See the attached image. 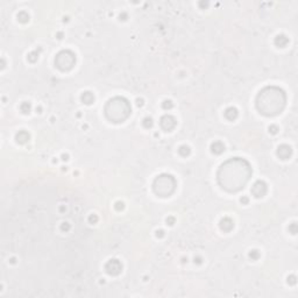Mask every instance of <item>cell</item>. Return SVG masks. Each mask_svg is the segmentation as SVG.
<instances>
[{
  "mask_svg": "<svg viewBox=\"0 0 298 298\" xmlns=\"http://www.w3.org/2000/svg\"><path fill=\"white\" fill-rule=\"evenodd\" d=\"M154 192L160 197H169L174 193L176 189V180L168 174H162L157 176L153 184Z\"/></svg>",
  "mask_w": 298,
  "mask_h": 298,
  "instance_id": "cell-4",
  "label": "cell"
},
{
  "mask_svg": "<svg viewBox=\"0 0 298 298\" xmlns=\"http://www.w3.org/2000/svg\"><path fill=\"white\" fill-rule=\"evenodd\" d=\"M162 107H163L164 110H171V108L174 107V104H172L171 100H164L163 104H162Z\"/></svg>",
  "mask_w": 298,
  "mask_h": 298,
  "instance_id": "cell-21",
  "label": "cell"
},
{
  "mask_svg": "<svg viewBox=\"0 0 298 298\" xmlns=\"http://www.w3.org/2000/svg\"><path fill=\"white\" fill-rule=\"evenodd\" d=\"M249 257L252 259V260H254V261H256V260H259V257H260V253L257 252V251H251V253H249Z\"/></svg>",
  "mask_w": 298,
  "mask_h": 298,
  "instance_id": "cell-22",
  "label": "cell"
},
{
  "mask_svg": "<svg viewBox=\"0 0 298 298\" xmlns=\"http://www.w3.org/2000/svg\"><path fill=\"white\" fill-rule=\"evenodd\" d=\"M167 223H168L170 226H172V225L175 224V218H174V217H168V218H167Z\"/></svg>",
  "mask_w": 298,
  "mask_h": 298,
  "instance_id": "cell-28",
  "label": "cell"
},
{
  "mask_svg": "<svg viewBox=\"0 0 298 298\" xmlns=\"http://www.w3.org/2000/svg\"><path fill=\"white\" fill-rule=\"evenodd\" d=\"M156 236H157V238H162V236H164V232H163L162 229L157 231V232H156Z\"/></svg>",
  "mask_w": 298,
  "mask_h": 298,
  "instance_id": "cell-30",
  "label": "cell"
},
{
  "mask_svg": "<svg viewBox=\"0 0 298 298\" xmlns=\"http://www.w3.org/2000/svg\"><path fill=\"white\" fill-rule=\"evenodd\" d=\"M197 263H202V259L200 257H197Z\"/></svg>",
  "mask_w": 298,
  "mask_h": 298,
  "instance_id": "cell-34",
  "label": "cell"
},
{
  "mask_svg": "<svg viewBox=\"0 0 298 298\" xmlns=\"http://www.w3.org/2000/svg\"><path fill=\"white\" fill-rule=\"evenodd\" d=\"M288 283H290V284H296V276L295 275H291L288 277Z\"/></svg>",
  "mask_w": 298,
  "mask_h": 298,
  "instance_id": "cell-26",
  "label": "cell"
},
{
  "mask_svg": "<svg viewBox=\"0 0 298 298\" xmlns=\"http://www.w3.org/2000/svg\"><path fill=\"white\" fill-rule=\"evenodd\" d=\"M105 270L108 275L111 276H118L121 270H122V264L119 260L116 259H111L110 261H107V263L105 264Z\"/></svg>",
  "mask_w": 298,
  "mask_h": 298,
  "instance_id": "cell-6",
  "label": "cell"
},
{
  "mask_svg": "<svg viewBox=\"0 0 298 298\" xmlns=\"http://www.w3.org/2000/svg\"><path fill=\"white\" fill-rule=\"evenodd\" d=\"M20 110H21V112L24 113V114H27V113H29L30 112V110H32V105H30V103H28V101H24L21 104V106H20Z\"/></svg>",
  "mask_w": 298,
  "mask_h": 298,
  "instance_id": "cell-17",
  "label": "cell"
},
{
  "mask_svg": "<svg viewBox=\"0 0 298 298\" xmlns=\"http://www.w3.org/2000/svg\"><path fill=\"white\" fill-rule=\"evenodd\" d=\"M234 227V223H233V220L228 218V217H225V218H223L221 220H220V228L221 231H224V232H231L232 229Z\"/></svg>",
  "mask_w": 298,
  "mask_h": 298,
  "instance_id": "cell-10",
  "label": "cell"
},
{
  "mask_svg": "<svg viewBox=\"0 0 298 298\" xmlns=\"http://www.w3.org/2000/svg\"><path fill=\"white\" fill-rule=\"evenodd\" d=\"M285 106V93L278 88H266L256 98V107L264 115H276Z\"/></svg>",
  "mask_w": 298,
  "mask_h": 298,
  "instance_id": "cell-2",
  "label": "cell"
},
{
  "mask_svg": "<svg viewBox=\"0 0 298 298\" xmlns=\"http://www.w3.org/2000/svg\"><path fill=\"white\" fill-rule=\"evenodd\" d=\"M18 20H19L20 22H22V23L28 22V20H29V15H28V13H26V12H20V13L18 14Z\"/></svg>",
  "mask_w": 298,
  "mask_h": 298,
  "instance_id": "cell-19",
  "label": "cell"
},
{
  "mask_svg": "<svg viewBox=\"0 0 298 298\" xmlns=\"http://www.w3.org/2000/svg\"><path fill=\"white\" fill-rule=\"evenodd\" d=\"M114 207L116 211H121V210H124V207L125 206H124V203H122V202H116Z\"/></svg>",
  "mask_w": 298,
  "mask_h": 298,
  "instance_id": "cell-24",
  "label": "cell"
},
{
  "mask_svg": "<svg viewBox=\"0 0 298 298\" xmlns=\"http://www.w3.org/2000/svg\"><path fill=\"white\" fill-rule=\"evenodd\" d=\"M289 231H290L292 234H296V233H297V224H296V223L291 224V225L289 226Z\"/></svg>",
  "mask_w": 298,
  "mask_h": 298,
  "instance_id": "cell-23",
  "label": "cell"
},
{
  "mask_svg": "<svg viewBox=\"0 0 298 298\" xmlns=\"http://www.w3.org/2000/svg\"><path fill=\"white\" fill-rule=\"evenodd\" d=\"M178 153H180V155H181V156L186 157V156H189V155H190L191 150H190V148H189L187 146H181V147H180V149H178Z\"/></svg>",
  "mask_w": 298,
  "mask_h": 298,
  "instance_id": "cell-16",
  "label": "cell"
},
{
  "mask_svg": "<svg viewBox=\"0 0 298 298\" xmlns=\"http://www.w3.org/2000/svg\"><path fill=\"white\" fill-rule=\"evenodd\" d=\"M28 61L29 62H32V63H34V62H36L37 61V58H39V54L36 52V51H32L30 54H28Z\"/></svg>",
  "mask_w": 298,
  "mask_h": 298,
  "instance_id": "cell-20",
  "label": "cell"
},
{
  "mask_svg": "<svg viewBox=\"0 0 298 298\" xmlns=\"http://www.w3.org/2000/svg\"><path fill=\"white\" fill-rule=\"evenodd\" d=\"M211 150H212L213 154L220 155L221 153L225 152V144H224L221 141H214V142L211 144Z\"/></svg>",
  "mask_w": 298,
  "mask_h": 298,
  "instance_id": "cell-11",
  "label": "cell"
},
{
  "mask_svg": "<svg viewBox=\"0 0 298 298\" xmlns=\"http://www.w3.org/2000/svg\"><path fill=\"white\" fill-rule=\"evenodd\" d=\"M136 103H138V106H142V105H143V100H142V99H138Z\"/></svg>",
  "mask_w": 298,
  "mask_h": 298,
  "instance_id": "cell-33",
  "label": "cell"
},
{
  "mask_svg": "<svg viewBox=\"0 0 298 298\" xmlns=\"http://www.w3.org/2000/svg\"><path fill=\"white\" fill-rule=\"evenodd\" d=\"M269 132H270L271 134H276V133L278 132V127H277L276 125H271V126H269Z\"/></svg>",
  "mask_w": 298,
  "mask_h": 298,
  "instance_id": "cell-25",
  "label": "cell"
},
{
  "mask_svg": "<svg viewBox=\"0 0 298 298\" xmlns=\"http://www.w3.org/2000/svg\"><path fill=\"white\" fill-rule=\"evenodd\" d=\"M132 107L127 99L122 97H115L108 100L105 106V115L112 122H122L131 114Z\"/></svg>",
  "mask_w": 298,
  "mask_h": 298,
  "instance_id": "cell-3",
  "label": "cell"
},
{
  "mask_svg": "<svg viewBox=\"0 0 298 298\" xmlns=\"http://www.w3.org/2000/svg\"><path fill=\"white\" fill-rule=\"evenodd\" d=\"M126 18H127V14H126V13H122V15L120 14V20H126Z\"/></svg>",
  "mask_w": 298,
  "mask_h": 298,
  "instance_id": "cell-31",
  "label": "cell"
},
{
  "mask_svg": "<svg viewBox=\"0 0 298 298\" xmlns=\"http://www.w3.org/2000/svg\"><path fill=\"white\" fill-rule=\"evenodd\" d=\"M252 175L251 165L247 161L235 157L225 162L218 172L219 184L229 192H236L249 181Z\"/></svg>",
  "mask_w": 298,
  "mask_h": 298,
  "instance_id": "cell-1",
  "label": "cell"
},
{
  "mask_svg": "<svg viewBox=\"0 0 298 298\" xmlns=\"http://www.w3.org/2000/svg\"><path fill=\"white\" fill-rule=\"evenodd\" d=\"M76 63V55L71 50H62L55 58V64L61 71H69Z\"/></svg>",
  "mask_w": 298,
  "mask_h": 298,
  "instance_id": "cell-5",
  "label": "cell"
},
{
  "mask_svg": "<svg viewBox=\"0 0 298 298\" xmlns=\"http://www.w3.org/2000/svg\"><path fill=\"white\" fill-rule=\"evenodd\" d=\"M274 43H275V46L278 47V48H284V47L289 43V39H288L285 35L279 34V35H277L275 37Z\"/></svg>",
  "mask_w": 298,
  "mask_h": 298,
  "instance_id": "cell-13",
  "label": "cell"
},
{
  "mask_svg": "<svg viewBox=\"0 0 298 298\" xmlns=\"http://www.w3.org/2000/svg\"><path fill=\"white\" fill-rule=\"evenodd\" d=\"M252 193L256 198H262L267 193V184L263 181H256L252 186Z\"/></svg>",
  "mask_w": 298,
  "mask_h": 298,
  "instance_id": "cell-8",
  "label": "cell"
},
{
  "mask_svg": "<svg viewBox=\"0 0 298 298\" xmlns=\"http://www.w3.org/2000/svg\"><path fill=\"white\" fill-rule=\"evenodd\" d=\"M82 101L84 103V104H86V105H90L92 104L93 101H94V96H93V93H91L90 91H86L84 92L83 94H82Z\"/></svg>",
  "mask_w": 298,
  "mask_h": 298,
  "instance_id": "cell-15",
  "label": "cell"
},
{
  "mask_svg": "<svg viewBox=\"0 0 298 298\" xmlns=\"http://www.w3.org/2000/svg\"><path fill=\"white\" fill-rule=\"evenodd\" d=\"M291 154H292V149L288 144H281L277 148V155L282 160H288L291 156Z\"/></svg>",
  "mask_w": 298,
  "mask_h": 298,
  "instance_id": "cell-9",
  "label": "cell"
},
{
  "mask_svg": "<svg viewBox=\"0 0 298 298\" xmlns=\"http://www.w3.org/2000/svg\"><path fill=\"white\" fill-rule=\"evenodd\" d=\"M29 139H30V135H29V133L26 132V131H20V132L17 133V135H15L17 142L20 143V144H24L26 142L29 141Z\"/></svg>",
  "mask_w": 298,
  "mask_h": 298,
  "instance_id": "cell-12",
  "label": "cell"
},
{
  "mask_svg": "<svg viewBox=\"0 0 298 298\" xmlns=\"http://www.w3.org/2000/svg\"><path fill=\"white\" fill-rule=\"evenodd\" d=\"M176 125H177L176 119H175L172 115L165 114L161 118V127H162L164 131H167V132L172 131V129L176 127Z\"/></svg>",
  "mask_w": 298,
  "mask_h": 298,
  "instance_id": "cell-7",
  "label": "cell"
},
{
  "mask_svg": "<svg viewBox=\"0 0 298 298\" xmlns=\"http://www.w3.org/2000/svg\"><path fill=\"white\" fill-rule=\"evenodd\" d=\"M241 203L247 204V203H248V198H247V197H242V198H241Z\"/></svg>",
  "mask_w": 298,
  "mask_h": 298,
  "instance_id": "cell-32",
  "label": "cell"
},
{
  "mask_svg": "<svg viewBox=\"0 0 298 298\" xmlns=\"http://www.w3.org/2000/svg\"><path fill=\"white\" fill-rule=\"evenodd\" d=\"M61 228H62V231H69L70 225L69 224H67V223H63L62 226H61Z\"/></svg>",
  "mask_w": 298,
  "mask_h": 298,
  "instance_id": "cell-29",
  "label": "cell"
},
{
  "mask_svg": "<svg viewBox=\"0 0 298 298\" xmlns=\"http://www.w3.org/2000/svg\"><path fill=\"white\" fill-rule=\"evenodd\" d=\"M142 125H143L144 128H152L153 125H154L153 119H152L150 116H146V118L143 119V121H142Z\"/></svg>",
  "mask_w": 298,
  "mask_h": 298,
  "instance_id": "cell-18",
  "label": "cell"
},
{
  "mask_svg": "<svg viewBox=\"0 0 298 298\" xmlns=\"http://www.w3.org/2000/svg\"><path fill=\"white\" fill-rule=\"evenodd\" d=\"M238 114H239V112H238V110L235 108V107H228V108H226V111H225V118L229 120V121H233V120H235L236 118H238Z\"/></svg>",
  "mask_w": 298,
  "mask_h": 298,
  "instance_id": "cell-14",
  "label": "cell"
},
{
  "mask_svg": "<svg viewBox=\"0 0 298 298\" xmlns=\"http://www.w3.org/2000/svg\"><path fill=\"white\" fill-rule=\"evenodd\" d=\"M89 221H90L91 224H96V223L98 221V217H97L96 214H91L90 218H89Z\"/></svg>",
  "mask_w": 298,
  "mask_h": 298,
  "instance_id": "cell-27",
  "label": "cell"
}]
</instances>
